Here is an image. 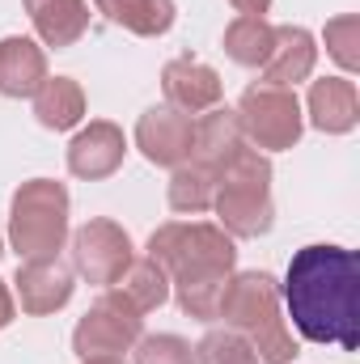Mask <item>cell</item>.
I'll use <instances>...</instances> for the list:
<instances>
[{"label":"cell","mask_w":360,"mask_h":364,"mask_svg":"<svg viewBox=\"0 0 360 364\" xmlns=\"http://www.w3.org/2000/svg\"><path fill=\"white\" fill-rule=\"evenodd\" d=\"M280 301L292 331L318 348H360V259L348 246L314 242L288 259Z\"/></svg>","instance_id":"obj_1"},{"label":"cell","mask_w":360,"mask_h":364,"mask_svg":"<svg viewBox=\"0 0 360 364\" xmlns=\"http://www.w3.org/2000/svg\"><path fill=\"white\" fill-rule=\"evenodd\" d=\"M216 322L238 331L263 364H292L297 360V339L280 314V284L268 272H238L229 275Z\"/></svg>","instance_id":"obj_2"},{"label":"cell","mask_w":360,"mask_h":364,"mask_svg":"<svg viewBox=\"0 0 360 364\" xmlns=\"http://www.w3.org/2000/svg\"><path fill=\"white\" fill-rule=\"evenodd\" d=\"M149 259L170 275V288H174V284H195V279H229L238 267V246L221 225L170 220L153 229Z\"/></svg>","instance_id":"obj_3"},{"label":"cell","mask_w":360,"mask_h":364,"mask_svg":"<svg viewBox=\"0 0 360 364\" xmlns=\"http://www.w3.org/2000/svg\"><path fill=\"white\" fill-rule=\"evenodd\" d=\"M212 212L221 216V229L229 237H263L275 225L271 203V157L259 149H238L216 170Z\"/></svg>","instance_id":"obj_4"},{"label":"cell","mask_w":360,"mask_h":364,"mask_svg":"<svg viewBox=\"0 0 360 364\" xmlns=\"http://www.w3.org/2000/svg\"><path fill=\"white\" fill-rule=\"evenodd\" d=\"M68 186L55 178H30L9 203V246L21 263L60 259L68 242Z\"/></svg>","instance_id":"obj_5"},{"label":"cell","mask_w":360,"mask_h":364,"mask_svg":"<svg viewBox=\"0 0 360 364\" xmlns=\"http://www.w3.org/2000/svg\"><path fill=\"white\" fill-rule=\"evenodd\" d=\"M233 110H238L246 144H255L259 153H288L305 132V110L297 93L280 85H263V81L250 85Z\"/></svg>","instance_id":"obj_6"},{"label":"cell","mask_w":360,"mask_h":364,"mask_svg":"<svg viewBox=\"0 0 360 364\" xmlns=\"http://www.w3.org/2000/svg\"><path fill=\"white\" fill-rule=\"evenodd\" d=\"M140 335H144V314H136L115 292H106L102 301L90 305V314L77 322L73 352L81 356V364L85 360H123L136 348Z\"/></svg>","instance_id":"obj_7"},{"label":"cell","mask_w":360,"mask_h":364,"mask_svg":"<svg viewBox=\"0 0 360 364\" xmlns=\"http://www.w3.org/2000/svg\"><path fill=\"white\" fill-rule=\"evenodd\" d=\"M68 237H73V272L85 275L97 288H110L119 275L127 272V263L136 259L127 229L115 225V220H106V216L85 220V225H81L77 233H68Z\"/></svg>","instance_id":"obj_8"},{"label":"cell","mask_w":360,"mask_h":364,"mask_svg":"<svg viewBox=\"0 0 360 364\" xmlns=\"http://www.w3.org/2000/svg\"><path fill=\"white\" fill-rule=\"evenodd\" d=\"M136 149L149 166L179 170L191 161V114H179L174 106H149L136 123Z\"/></svg>","instance_id":"obj_9"},{"label":"cell","mask_w":360,"mask_h":364,"mask_svg":"<svg viewBox=\"0 0 360 364\" xmlns=\"http://www.w3.org/2000/svg\"><path fill=\"white\" fill-rule=\"evenodd\" d=\"M127 157V136L123 127H115L110 119H93L90 127H81L68 140V174L85 182L110 178Z\"/></svg>","instance_id":"obj_10"},{"label":"cell","mask_w":360,"mask_h":364,"mask_svg":"<svg viewBox=\"0 0 360 364\" xmlns=\"http://www.w3.org/2000/svg\"><path fill=\"white\" fill-rule=\"evenodd\" d=\"M162 93H166V106H174L179 114H203L212 106H221V73L208 68L203 60L195 55H179L162 68Z\"/></svg>","instance_id":"obj_11"},{"label":"cell","mask_w":360,"mask_h":364,"mask_svg":"<svg viewBox=\"0 0 360 364\" xmlns=\"http://www.w3.org/2000/svg\"><path fill=\"white\" fill-rule=\"evenodd\" d=\"M73 267L60 263V259H38V263H21L13 275V292L21 301V309L30 318H47L55 309H64L73 301Z\"/></svg>","instance_id":"obj_12"},{"label":"cell","mask_w":360,"mask_h":364,"mask_svg":"<svg viewBox=\"0 0 360 364\" xmlns=\"http://www.w3.org/2000/svg\"><path fill=\"white\" fill-rule=\"evenodd\" d=\"M318 64V43L305 26H275L271 34V51L263 60V85H280V90H297L301 81H309Z\"/></svg>","instance_id":"obj_13"},{"label":"cell","mask_w":360,"mask_h":364,"mask_svg":"<svg viewBox=\"0 0 360 364\" xmlns=\"http://www.w3.org/2000/svg\"><path fill=\"white\" fill-rule=\"evenodd\" d=\"M238 149H246V136H242V123H238L233 106H212L191 123V161L195 166L216 174Z\"/></svg>","instance_id":"obj_14"},{"label":"cell","mask_w":360,"mask_h":364,"mask_svg":"<svg viewBox=\"0 0 360 364\" xmlns=\"http://www.w3.org/2000/svg\"><path fill=\"white\" fill-rule=\"evenodd\" d=\"M305 119L327 136H348L360 123V93L352 77H322L309 85Z\"/></svg>","instance_id":"obj_15"},{"label":"cell","mask_w":360,"mask_h":364,"mask_svg":"<svg viewBox=\"0 0 360 364\" xmlns=\"http://www.w3.org/2000/svg\"><path fill=\"white\" fill-rule=\"evenodd\" d=\"M43 47H73L90 30V0H21Z\"/></svg>","instance_id":"obj_16"},{"label":"cell","mask_w":360,"mask_h":364,"mask_svg":"<svg viewBox=\"0 0 360 364\" xmlns=\"http://www.w3.org/2000/svg\"><path fill=\"white\" fill-rule=\"evenodd\" d=\"M43 81H47V51L26 34L0 38V93L4 97H34Z\"/></svg>","instance_id":"obj_17"},{"label":"cell","mask_w":360,"mask_h":364,"mask_svg":"<svg viewBox=\"0 0 360 364\" xmlns=\"http://www.w3.org/2000/svg\"><path fill=\"white\" fill-rule=\"evenodd\" d=\"M34 119L47 132H73L85 119V90L73 77H47L34 90Z\"/></svg>","instance_id":"obj_18"},{"label":"cell","mask_w":360,"mask_h":364,"mask_svg":"<svg viewBox=\"0 0 360 364\" xmlns=\"http://www.w3.org/2000/svg\"><path fill=\"white\" fill-rule=\"evenodd\" d=\"M93 9L106 21H115V26H123L127 34H140V38H162L179 17L174 0H93Z\"/></svg>","instance_id":"obj_19"},{"label":"cell","mask_w":360,"mask_h":364,"mask_svg":"<svg viewBox=\"0 0 360 364\" xmlns=\"http://www.w3.org/2000/svg\"><path fill=\"white\" fill-rule=\"evenodd\" d=\"M106 292H115V296H119L123 305H132L136 314H153V309H162V305L170 301V275L144 255V259H132L127 272L119 275Z\"/></svg>","instance_id":"obj_20"},{"label":"cell","mask_w":360,"mask_h":364,"mask_svg":"<svg viewBox=\"0 0 360 364\" xmlns=\"http://www.w3.org/2000/svg\"><path fill=\"white\" fill-rule=\"evenodd\" d=\"M271 34H275V26L268 17H233L225 30V55L242 68H263L271 51Z\"/></svg>","instance_id":"obj_21"},{"label":"cell","mask_w":360,"mask_h":364,"mask_svg":"<svg viewBox=\"0 0 360 364\" xmlns=\"http://www.w3.org/2000/svg\"><path fill=\"white\" fill-rule=\"evenodd\" d=\"M212 195H216V174L203 170V166H195V161H182L179 170H174V178H170V191H166L170 208L182 212V216L208 212L212 208Z\"/></svg>","instance_id":"obj_22"},{"label":"cell","mask_w":360,"mask_h":364,"mask_svg":"<svg viewBox=\"0 0 360 364\" xmlns=\"http://www.w3.org/2000/svg\"><path fill=\"white\" fill-rule=\"evenodd\" d=\"M191 364H259V356H255V348L238 331L221 326V331H208L191 348Z\"/></svg>","instance_id":"obj_23"},{"label":"cell","mask_w":360,"mask_h":364,"mask_svg":"<svg viewBox=\"0 0 360 364\" xmlns=\"http://www.w3.org/2000/svg\"><path fill=\"white\" fill-rule=\"evenodd\" d=\"M322 43H327V55L344 68V77H352L360 68V17L356 13L331 17L327 30H322Z\"/></svg>","instance_id":"obj_24"},{"label":"cell","mask_w":360,"mask_h":364,"mask_svg":"<svg viewBox=\"0 0 360 364\" xmlns=\"http://www.w3.org/2000/svg\"><path fill=\"white\" fill-rule=\"evenodd\" d=\"M225 284L229 279H195V284H174V301L186 318L195 322H216V309H221V296H225Z\"/></svg>","instance_id":"obj_25"},{"label":"cell","mask_w":360,"mask_h":364,"mask_svg":"<svg viewBox=\"0 0 360 364\" xmlns=\"http://www.w3.org/2000/svg\"><path fill=\"white\" fill-rule=\"evenodd\" d=\"M132 352L136 364H191V343L182 335H140Z\"/></svg>","instance_id":"obj_26"},{"label":"cell","mask_w":360,"mask_h":364,"mask_svg":"<svg viewBox=\"0 0 360 364\" xmlns=\"http://www.w3.org/2000/svg\"><path fill=\"white\" fill-rule=\"evenodd\" d=\"M13 318H17V301H13V288L0 279V331H4Z\"/></svg>","instance_id":"obj_27"},{"label":"cell","mask_w":360,"mask_h":364,"mask_svg":"<svg viewBox=\"0 0 360 364\" xmlns=\"http://www.w3.org/2000/svg\"><path fill=\"white\" fill-rule=\"evenodd\" d=\"M229 4H233L238 17H268L271 9V0H229Z\"/></svg>","instance_id":"obj_28"},{"label":"cell","mask_w":360,"mask_h":364,"mask_svg":"<svg viewBox=\"0 0 360 364\" xmlns=\"http://www.w3.org/2000/svg\"><path fill=\"white\" fill-rule=\"evenodd\" d=\"M85 364H123V360H85Z\"/></svg>","instance_id":"obj_29"},{"label":"cell","mask_w":360,"mask_h":364,"mask_svg":"<svg viewBox=\"0 0 360 364\" xmlns=\"http://www.w3.org/2000/svg\"><path fill=\"white\" fill-rule=\"evenodd\" d=\"M0 259H4V237H0Z\"/></svg>","instance_id":"obj_30"}]
</instances>
